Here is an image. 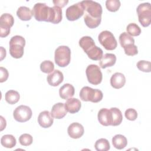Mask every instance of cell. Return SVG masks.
Returning <instances> with one entry per match:
<instances>
[{
	"instance_id": "obj_20",
	"label": "cell",
	"mask_w": 151,
	"mask_h": 151,
	"mask_svg": "<svg viewBox=\"0 0 151 151\" xmlns=\"http://www.w3.org/2000/svg\"><path fill=\"white\" fill-rule=\"evenodd\" d=\"M86 53L87 54L89 58L94 61L100 60L102 58L103 54V50L96 45L90 47L86 52Z\"/></svg>"
},
{
	"instance_id": "obj_24",
	"label": "cell",
	"mask_w": 151,
	"mask_h": 151,
	"mask_svg": "<svg viewBox=\"0 0 151 151\" xmlns=\"http://www.w3.org/2000/svg\"><path fill=\"white\" fill-rule=\"evenodd\" d=\"M14 24V18L12 15L8 13L2 14L0 17V27L11 28Z\"/></svg>"
},
{
	"instance_id": "obj_17",
	"label": "cell",
	"mask_w": 151,
	"mask_h": 151,
	"mask_svg": "<svg viewBox=\"0 0 151 151\" xmlns=\"http://www.w3.org/2000/svg\"><path fill=\"white\" fill-rule=\"evenodd\" d=\"M126 83V78L121 73H115L110 78V84L116 89L123 87Z\"/></svg>"
},
{
	"instance_id": "obj_22",
	"label": "cell",
	"mask_w": 151,
	"mask_h": 151,
	"mask_svg": "<svg viewBox=\"0 0 151 151\" xmlns=\"http://www.w3.org/2000/svg\"><path fill=\"white\" fill-rule=\"evenodd\" d=\"M112 144L117 149H123L127 145L126 137L122 134H116L112 138Z\"/></svg>"
},
{
	"instance_id": "obj_5",
	"label": "cell",
	"mask_w": 151,
	"mask_h": 151,
	"mask_svg": "<svg viewBox=\"0 0 151 151\" xmlns=\"http://www.w3.org/2000/svg\"><path fill=\"white\" fill-rule=\"evenodd\" d=\"M139 21L143 27H147L151 23V6L149 2L138 5L136 9Z\"/></svg>"
},
{
	"instance_id": "obj_13",
	"label": "cell",
	"mask_w": 151,
	"mask_h": 151,
	"mask_svg": "<svg viewBox=\"0 0 151 151\" xmlns=\"http://www.w3.org/2000/svg\"><path fill=\"white\" fill-rule=\"evenodd\" d=\"M97 118L99 123L104 126H111L112 117L111 113L110 110L106 108H103L98 112Z\"/></svg>"
},
{
	"instance_id": "obj_12",
	"label": "cell",
	"mask_w": 151,
	"mask_h": 151,
	"mask_svg": "<svg viewBox=\"0 0 151 151\" xmlns=\"http://www.w3.org/2000/svg\"><path fill=\"white\" fill-rule=\"evenodd\" d=\"M67 132L69 136L71 138L78 139L83 135L84 129L81 124L74 122L69 125L67 129Z\"/></svg>"
},
{
	"instance_id": "obj_34",
	"label": "cell",
	"mask_w": 151,
	"mask_h": 151,
	"mask_svg": "<svg viewBox=\"0 0 151 151\" xmlns=\"http://www.w3.org/2000/svg\"><path fill=\"white\" fill-rule=\"evenodd\" d=\"M33 138L32 136L28 133H24L20 136L19 137V143L24 146H28L32 144Z\"/></svg>"
},
{
	"instance_id": "obj_7",
	"label": "cell",
	"mask_w": 151,
	"mask_h": 151,
	"mask_svg": "<svg viewBox=\"0 0 151 151\" xmlns=\"http://www.w3.org/2000/svg\"><path fill=\"white\" fill-rule=\"evenodd\" d=\"M98 40L100 44L107 50H113L117 47V41L113 34L109 31H101L98 36Z\"/></svg>"
},
{
	"instance_id": "obj_27",
	"label": "cell",
	"mask_w": 151,
	"mask_h": 151,
	"mask_svg": "<svg viewBox=\"0 0 151 151\" xmlns=\"http://www.w3.org/2000/svg\"><path fill=\"white\" fill-rule=\"evenodd\" d=\"M95 45L93 39L89 36H84L79 40V45L86 52L90 47Z\"/></svg>"
},
{
	"instance_id": "obj_28",
	"label": "cell",
	"mask_w": 151,
	"mask_h": 151,
	"mask_svg": "<svg viewBox=\"0 0 151 151\" xmlns=\"http://www.w3.org/2000/svg\"><path fill=\"white\" fill-rule=\"evenodd\" d=\"M119 42L123 48L132 44H134V38L127 32H123L119 36Z\"/></svg>"
},
{
	"instance_id": "obj_3",
	"label": "cell",
	"mask_w": 151,
	"mask_h": 151,
	"mask_svg": "<svg viewBox=\"0 0 151 151\" xmlns=\"http://www.w3.org/2000/svg\"><path fill=\"white\" fill-rule=\"evenodd\" d=\"M55 64L60 67L67 66L71 60V50L68 46L61 45L56 48L54 54Z\"/></svg>"
},
{
	"instance_id": "obj_30",
	"label": "cell",
	"mask_w": 151,
	"mask_h": 151,
	"mask_svg": "<svg viewBox=\"0 0 151 151\" xmlns=\"http://www.w3.org/2000/svg\"><path fill=\"white\" fill-rule=\"evenodd\" d=\"M84 21L86 25L90 28H95L97 27L101 23V18H93L90 17L87 14H84Z\"/></svg>"
},
{
	"instance_id": "obj_35",
	"label": "cell",
	"mask_w": 151,
	"mask_h": 151,
	"mask_svg": "<svg viewBox=\"0 0 151 151\" xmlns=\"http://www.w3.org/2000/svg\"><path fill=\"white\" fill-rule=\"evenodd\" d=\"M136 66L139 70L143 72L149 73L151 71V64L148 61L140 60L137 62Z\"/></svg>"
},
{
	"instance_id": "obj_23",
	"label": "cell",
	"mask_w": 151,
	"mask_h": 151,
	"mask_svg": "<svg viewBox=\"0 0 151 151\" xmlns=\"http://www.w3.org/2000/svg\"><path fill=\"white\" fill-rule=\"evenodd\" d=\"M110 110L111 113L112 117L111 126H116L120 124L123 120V116L120 109L116 107H111Z\"/></svg>"
},
{
	"instance_id": "obj_19",
	"label": "cell",
	"mask_w": 151,
	"mask_h": 151,
	"mask_svg": "<svg viewBox=\"0 0 151 151\" xmlns=\"http://www.w3.org/2000/svg\"><path fill=\"white\" fill-rule=\"evenodd\" d=\"M75 93V89L73 85L66 83L63 85L59 90V94L61 99H68L72 97Z\"/></svg>"
},
{
	"instance_id": "obj_25",
	"label": "cell",
	"mask_w": 151,
	"mask_h": 151,
	"mask_svg": "<svg viewBox=\"0 0 151 151\" xmlns=\"http://www.w3.org/2000/svg\"><path fill=\"white\" fill-rule=\"evenodd\" d=\"M1 145L6 148H12L17 143L15 137L12 134L4 135L1 139Z\"/></svg>"
},
{
	"instance_id": "obj_10",
	"label": "cell",
	"mask_w": 151,
	"mask_h": 151,
	"mask_svg": "<svg viewBox=\"0 0 151 151\" xmlns=\"http://www.w3.org/2000/svg\"><path fill=\"white\" fill-rule=\"evenodd\" d=\"M32 114L31 108L25 105L18 106L13 112L14 119L18 122H25L29 120L31 118Z\"/></svg>"
},
{
	"instance_id": "obj_38",
	"label": "cell",
	"mask_w": 151,
	"mask_h": 151,
	"mask_svg": "<svg viewBox=\"0 0 151 151\" xmlns=\"http://www.w3.org/2000/svg\"><path fill=\"white\" fill-rule=\"evenodd\" d=\"M9 76L8 70L2 67H0V82L3 83L7 80Z\"/></svg>"
},
{
	"instance_id": "obj_4",
	"label": "cell",
	"mask_w": 151,
	"mask_h": 151,
	"mask_svg": "<svg viewBox=\"0 0 151 151\" xmlns=\"http://www.w3.org/2000/svg\"><path fill=\"white\" fill-rule=\"evenodd\" d=\"M103 93L99 89H94L88 86L83 87L80 92V97L84 101L98 103L103 99Z\"/></svg>"
},
{
	"instance_id": "obj_6",
	"label": "cell",
	"mask_w": 151,
	"mask_h": 151,
	"mask_svg": "<svg viewBox=\"0 0 151 151\" xmlns=\"http://www.w3.org/2000/svg\"><path fill=\"white\" fill-rule=\"evenodd\" d=\"M85 11V14L93 18H100L103 12L101 5L95 1L85 0L81 1Z\"/></svg>"
},
{
	"instance_id": "obj_21",
	"label": "cell",
	"mask_w": 151,
	"mask_h": 151,
	"mask_svg": "<svg viewBox=\"0 0 151 151\" xmlns=\"http://www.w3.org/2000/svg\"><path fill=\"white\" fill-rule=\"evenodd\" d=\"M17 15L22 21H29L31 19L33 14L29 8L22 6L18 9Z\"/></svg>"
},
{
	"instance_id": "obj_31",
	"label": "cell",
	"mask_w": 151,
	"mask_h": 151,
	"mask_svg": "<svg viewBox=\"0 0 151 151\" xmlns=\"http://www.w3.org/2000/svg\"><path fill=\"white\" fill-rule=\"evenodd\" d=\"M127 33L130 36H138L141 33V29L135 23H130L126 27Z\"/></svg>"
},
{
	"instance_id": "obj_26",
	"label": "cell",
	"mask_w": 151,
	"mask_h": 151,
	"mask_svg": "<svg viewBox=\"0 0 151 151\" xmlns=\"http://www.w3.org/2000/svg\"><path fill=\"white\" fill-rule=\"evenodd\" d=\"M19 98L20 96L19 93L14 90L8 91L5 95L6 101L10 104H14L17 103L19 101Z\"/></svg>"
},
{
	"instance_id": "obj_15",
	"label": "cell",
	"mask_w": 151,
	"mask_h": 151,
	"mask_svg": "<svg viewBox=\"0 0 151 151\" xmlns=\"http://www.w3.org/2000/svg\"><path fill=\"white\" fill-rule=\"evenodd\" d=\"M67 113L65 104L63 103H57L53 105L51 110V114L53 118L61 119H63Z\"/></svg>"
},
{
	"instance_id": "obj_9",
	"label": "cell",
	"mask_w": 151,
	"mask_h": 151,
	"mask_svg": "<svg viewBox=\"0 0 151 151\" xmlns=\"http://www.w3.org/2000/svg\"><path fill=\"white\" fill-rule=\"evenodd\" d=\"M84 14V9L81 2L74 4L68 7L65 11L66 18L68 21L78 19Z\"/></svg>"
},
{
	"instance_id": "obj_40",
	"label": "cell",
	"mask_w": 151,
	"mask_h": 151,
	"mask_svg": "<svg viewBox=\"0 0 151 151\" xmlns=\"http://www.w3.org/2000/svg\"><path fill=\"white\" fill-rule=\"evenodd\" d=\"M0 118H1V131H2L6 127V120L5 119H4V117L1 116H0Z\"/></svg>"
},
{
	"instance_id": "obj_14",
	"label": "cell",
	"mask_w": 151,
	"mask_h": 151,
	"mask_svg": "<svg viewBox=\"0 0 151 151\" xmlns=\"http://www.w3.org/2000/svg\"><path fill=\"white\" fill-rule=\"evenodd\" d=\"M64 80V76L61 71L58 70H54L51 74H48L47 77L48 83L54 87H56L61 84Z\"/></svg>"
},
{
	"instance_id": "obj_11",
	"label": "cell",
	"mask_w": 151,
	"mask_h": 151,
	"mask_svg": "<svg viewBox=\"0 0 151 151\" xmlns=\"http://www.w3.org/2000/svg\"><path fill=\"white\" fill-rule=\"evenodd\" d=\"M38 122L40 126L42 127L48 128L53 124L54 119L49 111L44 110L39 114Z\"/></svg>"
},
{
	"instance_id": "obj_18",
	"label": "cell",
	"mask_w": 151,
	"mask_h": 151,
	"mask_svg": "<svg viewBox=\"0 0 151 151\" xmlns=\"http://www.w3.org/2000/svg\"><path fill=\"white\" fill-rule=\"evenodd\" d=\"M116 61V56L114 54L106 53L103 55L99 60V65L101 68L110 67L115 64Z\"/></svg>"
},
{
	"instance_id": "obj_8",
	"label": "cell",
	"mask_w": 151,
	"mask_h": 151,
	"mask_svg": "<svg viewBox=\"0 0 151 151\" xmlns=\"http://www.w3.org/2000/svg\"><path fill=\"white\" fill-rule=\"evenodd\" d=\"M88 81L93 84L98 85L102 81V73L99 66L96 64H90L87 66L86 70Z\"/></svg>"
},
{
	"instance_id": "obj_1",
	"label": "cell",
	"mask_w": 151,
	"mask_h": 151,
	"mask_svg": "<svg viewBox=\"0 0 151 151\" xmlns=\"http://www.w3.org/2000/svg\"><path fill=\"white\" fill-rule=\"evenodd\" d=\"M32 14L37 21L58 24L62 20V9L60 7L48 6L45 3H37L32 9Z\"/></svg>"
},
{
	"instance_id": "obj_16",
	"label": "cell",
	"mask_w": 151,
	"mask_h": 151,
	"mask_svg": "<svg viewBox=\"0 0 151 151\" xmlns=\"http://www.w3.org/2000/svg\"><path fill=\"white\" fill-rule=\"evenodd\" d=\"M65 107L67 111L71 114L77 113L81 109V103L80 101L76 98H69L65 103Z\"/></svg>"
},
{
	"instance_id": "obj_2",
	"label": "cell",
	"mask_w": 151,
	"mask_h": 151,
	"mask_svg": "<svg viewBox=\"0 0 151 151\" xmlns=\"http://www.w3.org/2000/svg\"><path fill=\"white\" fill-rule=\"evenodd\" d=\"M25 38L20 35L12 37L9 41V54L15 58H20L24 55Z\"/></svg>"
},
{
	"instance_id": "obj_39",
	"label": "cell",
	"mask_w": 151,
	"mask_h": 151,
	"mask_svg": "<svg viewBox=\"0 0 151 151\" xmlns=\"http://www.w3.org/2000/svg\"><path fill=\"white\" fill-rule=\"evenodd\" d=\"M53 4L55 5V6H58V7H64L66 5V4L68 2V0H60V1H58V0H54L52 1Z\"/></svg>"
},
{
	"instance_id": "obj_36",
	"label": "cell",
	"mask_w": 151,
	"mask_h": 151,
	"mask_svg": "<svg viewBox=\"0 0 151 151\" xmlns=\"http://www.w3.org/2000/svg\"><path fill=\"white\" fill-rule=\"evenodd\" d=\"M124 116L126 118L129 120L134 121L137 117V113L135 109L132 108H129L125 111Z\"/></svg>"
},
{
	"instance_id": "obj_37",
	"label": "cell",
	"mask_w": 151,
	"mask_h": 151,
	"mask_svg": "<svg viewBox=\"0 0 151 151\" xmlns=\"http://www.w3.org/2000/svg\"><path fill=\"white\" fill-rule=\"evenodd\" d=\"M124 50L125 54L129 56H133L138 53L137 47L134 44H132L124 48Z\"/></svg>"
},
{
	"instance_id": "obj_33",
	"label": "cell",
	"mask_w": 151,
	"mask_h": 151,
	"mask_svg": "<svg viewBox=\"0 0 151 151\" xmlns=\"http://www.w3.org/2000/svg\"><path fill=\"white\" fill-rule=\"evenodd\" d=\"M106 8L110 12H116L120 6V2L119 0H107L106 1Z\"/></svg>"
},
{
	"instance_id": "obj_32",
	"label": "cell",
	"mask_w": 151,
	"mask_h": 151,
	"mask_svg": "<svg viewBox=\"0 0 151 151\" xmlns=\"http://www.w3.org/2000/svg\"><path fill=\"white\" fill-rule=\"evenodd\" d=\"M41 71L44 73H50L54 71V63L50 60H45L40 64Z\"/></svg>"
},
{
	"instance_id": "obj_41",
	"label": "cell",
	"mask_w": 151,
	"mask_h": 151,
	"mask_svg": "<svg viewBox=\"0 0 151 151\" xmlns=\"http://www.w3.org/2000/svg\"><path fill=\"white\" fill-rule=\"evenodd\" d=\"M6 57V50L3 47H1V58L0 60L2 61Z\"/></svg>"
},
{
	"instance_id": "obj_29",
	"label": "cell",
	"mask_w": 151,
	"mask_h": 151,
	"mask_svg": "<svg viewBox=\"0 0 151 151\" xmlns=\"http://www.w3.org/2000/svg\"><path fill=\"white\" fill-rule=\"evenodd\" d=\"M94 147L96 150L97 151H107L110 148L109 141L104 138L98 139L95 143Z\"/></svg>"
}]
</instances>
